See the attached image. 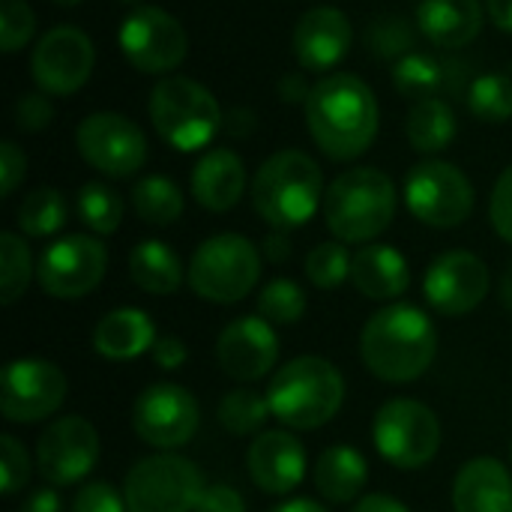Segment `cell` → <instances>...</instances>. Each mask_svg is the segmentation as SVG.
I'll list each match as a JSON object with an SVG mask.
<instances>
[{
  "label": "cell",
  "mask_w": 512,
  "mask_h": 512,
  "mask_svg": "<svg viewBox=\"0 0 512 512\" xmlns=\"http://www.w3.org/2000/svg\"><path fill=\"white\" fill-rule=\"evenodd\" d=\"M306 126L315 144L339 162L363 156L378 135V99L372 87L351 75H324L306 99Z\"/></svg>",
  "instance_id": "obj_1"
},
{
  "label": "cell",
  "mask_w": 512,
  "mask_h": 512,
  "mask_svg": "<svg viewBox=\"0 0 512 512\" xmlns=\"http://www.w3.org/2000/svg\"><path fill=\"white\" fill-rule=\"evenodd\" d=\"M438 354V330L432 318L411 303L378 309L360 333V357L366 369L387 384H411L429 372Z\"/></svg>",
  "instance_id": "obj_2"
},
{
  "label": "cell",
  "mask_w": 512,
  "mask_h": 512,
  "mask_svg": "<svg viewBox=\"0 0 512 512\" xmlns=\"http://www.w3.org/2000/svg\"><path fill=\"white\" fill-rule=\"evenodd\" d=\"M270 414L294 432H312L327 426L345 402L342 372L315 354L288 360L267 387Z\"/></svg>",
  "instance_id": "obj_3"
},
{
  "label": "cell",
  "mask_w": 512,
  "mask_h": 512,
  "mask_svg": "<svg viewBox=\"0 0 512 512\" xmlns=\"http://www.w3.org/2000/svg\"><path fill=\"white\" fill-rule=\"evenodd\" d=\"M324 192V174L303 150L273 153L252 177V207L279 231L306 225L324 204Z\"/></svg>",
  "instance_id": "obj_4"
},
{
  "label": "cell",
  "mask_w": 512,
  "mask_h": 512,
  "mask_svg": "<svg viewBox=\"0 0 512 512\" xmlns=\"http://www.w3.org/2000/svg\"><path fill=\"white\" fill-rule=\"evenodd\" d=\"M396 216V186L381 168H348L324 192V222L342 243H372Z\"/></svg>",
  "instance_id": "obj_5"
},
{
  "label": "cell",
  "mask_w": 512,
  "mask_h": 512,
  "mask_svg": "<svg viewBox=\"0 0 512 512\" xmlns=\"http://www.w3.org/2000/svg\"><path fill=\"white\" fill-rule=\"evenodd\" d=\"M150 120L159 138L180 153L207 147L225 123L216 96L186 75H165L150 90Z\"/></svg>",
  "instance_id": "obj_6"
},
{
  "label": "cell",
  "mask_w": 512,
  "mask_h": 512,
  "mask_svg": "<svg viewBox=\"0 0 512 512\" xmlns=\"http://www.w3.org/2000/svg\"><path fill=\"white\" fill-rule=\"evenodd\" d=\"M186 279L207 303H240L261 279V249L243 234H213L195 249Z\"/></svg>",
  "instance_id": "obj_7"
},
{
  "label": "cell",
  "mask_w": 512,
  "mask_h": 512,
  "mask_svg": "<svg viewBox=\"0 0 512 512\" xmlns=\"http://www.w3.org/2000/svg\"><path fill=\"white\" fill-rule=\"evenodd\" d=\"M372 441L384 462L399 471L426 468L441 450L438 414L417 399H390L378 408Z\"/></svg>",
  "instance_id": "obj_8"
},
{
  "label": "cell",
  "mask_w": 512,
  "mask_h": 512,
  "mask_svg": "<svg viewBox=\"0 0 512 512\" xmlns=\"http://www.w3.org/2000/svg\"><path fill=\"white\" fill-rule=\"evenodd\" d=\"M204 489V477L189 459L156 453L129 468L123 498L129 512H195Z\"/></svg>",
  "instance_id": "obj_9"
},
{
  "label": "cell",
  "mask_w": 512,
  "mask_h": 512,
  "mask_svg": "<svg viewBox=\"0 0 512 512\" xmlns=\"http://www.w3.org/2000/svg\"><path fill=\"white\" fill-rule=\"evenodd\" d=\"M405 204L429 228H456L474 210V186L462 168L441 159L417 162L405 177Z\"/></svg>",
  "instance_id": "obj_10"
},
{
  "label": "cell",
  "mask_w": 512,
  "mask_h": 512,
  "mask_svg": "<svg viewBox=\"0 0 512 512\" xmlns=\"http://www.w3.org/2000/svg\"><path fill=\"white\" fill-rule=\"evenodd\" d=\"M108 270V249L90 234H66L42 249L36 261V282L54 300L87 297Z\"/></svg>",
  "instance_id": "obj_11"
},
{
  "label": "cell",
  "mask_w": 512,
  "mask_h": 512,
  "mask_svg": "<svg viewBox=\"0 0 512 512\" xmlns=\"http://www.w3.org/2000/svg\"><path fill=\"white\" fill-rule=\"evenodd\" d=\"M117 42L126 60L144 75H168L189 51L183 24L159 6L132 9L117 30Z\"/></svg>",
  "instance_id": "obj_12"
},
{
  "label": "cell",
  "mask_w": 512,
  "mask_h": 512,
  "mask_svg": "<svg viewBox=\"0 0 512 512\" xmlns=\"http://www.w3.org/2000/svg\"><path fill=\"white\" fill-rule=\"evenodd\" d=\"M75 144L81 159L105 177H132L147 162V138L129 117L96 111L78 123Z\"/></svg>",
  "instance_id": "obj_13"
},
{
  "label": "cell",
  "mask_w": 512,
  "mask_h": 512,
  "mask_svg": "<svg viewBox=\"0 0 512 512\" xmlns=\"http://www.w3.org/2000/svg\"><path fill=\"white\" fill-rule=\"evenodd\" d=\"M63 399L66 375L60 372V366L39 357H21L3 366L0 411L9 423L27 426L48 420L54 411H60Z\"/></svg>",
  "instance_id": "obj_14"
},
{
  "label": "cell",
  "mask_w": 512,
  "mask_h": 512,
  "mask_svg": "<svg viewBox=\"0 0 512 512\" xmlns=\"http://www.w3.org/2000/svg\"><path fill=\"white\" fill-rule=\"evenodd\" d=\"M198 423H201L198 399L180 384H153L132 405L135 435L162 453L186 447L195 438Z\"/></svg>",
  "instance_id": "obj_15"
},
{
  "label": "cell",
  "mask_w": 512,
  "mask_h": 512,
  "mask_svg": "<svg viewBox=\"0 0 512 512\" xmlns=\"http://www.w3.org/2000/svg\"><path fill=\"white\" fill-rule=\"evenodd\" d=\"M96 63V51L90 36L81 27L60 24L51 27L33 48L30 69L33 81L48 96H72L78 93Z\"/></svg>",
  "instance_id": "obj_16"
},
{
  "label": "cell",
  "mask_w": 512,
  "mask_h": 512,
  "mask_svg": "<svg viewBox=\"0 0 512 512\" xmlns=\"http://www.w3.org/2000/svg\"><path fill=\"white\" fill-rule=\"evenodd\" d=\"M99 462V432L84 417H60L48 423L36 441V468L51 486L84 480Z\"/></svg>",
  "instance_id": "obj_17"
},
{
  "label": "cell",
  "mask_w": 512,
  "mask_h": 512,
  "mask_svg": "<svg viewBox=\"0 0 512 512\" xmlns=\"http://www.w3.org/2000/svg\"><path fill=\"white\" fill-rule=\"evenodd\" d=\"M489 267L480 255L453 249L438 255L423 279V294L429 306L441 315H468L489 294Z\"/></svg>",
  "instance_id": "obj_18"
},
{
  "label": "cell",
  "mask_w": 512,
  "mask_h": 512,
  "mask_svg": "<svg viewBox=\"0 0 512 512\" xmlns=\"http://www.w3.org/2000/svg\"><path fill=\"white\" fill-rule=\"evenodd\" d=\"M219 369L243 384L261 381L279 363V336L261 315H243L231 321L216 342Z\"/></svg>",
  "instance_id": "obj_19"
},
{
  "label": "cell",
  "mask_w": 512,
  "mask_h": 512,
  "mask_svg": "<svg viewBox=\"0 0 512 512\" xmlns=\"http://www.w3.org/2000/svg\"><path fill=\"white\" fill-rule=\"evenodd\" d=\"M351 42L354 27L336 6H315L294 27V57L306 72H330L345 60Z\"/></svg>",
  "instance_id": "obj_20"
},
{
  "label": "cell",
  "mask_w": 512,
  "mask_h": 512,
  "mask_svg": "<svg viewBox=\"0 0 512 512\" xmlns=\"http://www.w3.org/2000/svg\"><path fill=\"white\" fill-rule=\"evenodd\" d=\"M249 477L267 495H288L306 477V447L285 429L261 432L249 447Z\"/></svg>",
  "instance_id": "obj_21"
},
{
  "label": "cell",
  "mask_w": 512,
  "mask_h": 512,
  "mask_svg": "<svg viewBox=\"0 0 512 512\" xmlns=\"http://www.w3.org/2000/svg\"><path fill=\"white\" fill-rule=\"evenodd\" d=\"M456 512H512V474L504 462L477 456L462 465L453 480Z\"/></svg>",
  "instance_id": "obj_22"
},
{
  "label": "cell",
  "mask_w": 512,
  "mask_h": 512,
  "mask_svg": "<svg viewBox=\"0 0 512 512\" xmlns=\"http://www.w3.org/2000/svg\"><path fill=\"white\" fill-rule=\"evenodd\" d=\"M189 186H192V198L204 210L228 213L231 207L240 204V198L246 192L243 159L228 147H216L198 159V165L189 174Z\"/></svg>",
  "instance_id": "obj_23"
},
{
  "label": "cell",
  "mask_w": 512,
  "mask_h": 512,
  "mask_svg": "<svg viewBox=\"0 0 512 512\" xmlns=\"http://www.w3.org/2000/svg\"><path fill=\"white\" fill-rule=\"evenodd\" d=\"M351 282L363 297L375 303H387L408 291L411 267H408V258L396 246L369 243L351 261Z\"/></svg>",
  "instance_id": "obj_24"
},
{
  "label": "cell",
  "mask_w": 512,
  "mask_h": 512,
  "mask_svg": "<svg viewBox=\"0 0 512 512\" xmlns=\"http://www.w3.org/2000/svg\"><path fill=\"white\" fill-rule=\"evenodd\" d=\"M420 33L438 48H462L483 30L480 0H423L417 6Z\"/></svg>",
  "instance_id": "obj_25"
},
{
  "label": "cell",
  "mask_w": 512,
  "mask_h": 512,
  "mask_svg": "<svg viewBox=\"0 0 512 512\" xmlns=\"http://www.w3.org/2000/svg\"><path fill=\"white\" fill-rule=\"evenodd\" d=\"M156 345V327L147 312L123 306L102 315V321L93 330V348L105 360H135L144 351H153Z\"/></svg>",
  "instance_id": "obj_26"
},
{
  "label": "cell",
  "mask_w": 512,
  "mask_h": 512,
  "mask_svg": "<svg viewBox=\"0 0 512 512\" xmlns=\"http://www.w3.org/2000/svg\"><path fill=\"white\" fill-rule=\"evenodd\" d=\"M312 480H315L318 495L327 498L330 504H351L366 489L369 465L363 453L354 447H345V444L327 447L312 468Z\"/></svg>",
  "instance_id": "obj_27"
},
{
  "label": "cell",
  "mask_w": 512,
  "mask_h": 512,
  "mask_svg": "<svg viewBox=\"0 0 512 512\" xmlns=\"http://www.w3.org/2000/svg\"><path fill=\"white\" fill-rule=\"evenodd\" d=\"M459 66L426 51H411L393 66V84L408 99H432L459 87Z\"/></svg>",
  "instance_id": "obj_28"
},
{
  "label": "cell",
  "mask_w": 512,
  "mask_h": 512,
  "mask_svg": "<svg viewBox=\"0 0 512 512\" xmlns=\"http://www.w3.org/2000/svg\"><path fill=\"white\" fill-rule=\"evenodd\" d=\"M129 276L141 291L165 297V294H174L183 285L186 270H183L180 255L168 243L141 240L129 255Z\"/></svg>",
  "instance_id": "obj_29"
},
{
  "label": "cell",
  "mask_w": 512,
  "mask_h": 512,
  "mask_svg": "<svg viewBox=\"0 0 512 512\" xmlns=\"http://www.w3.org/2000/svg\"><path fill=\"white\" fill-rule=\"evenodd\" d=\"M405 132H408V141L417 153H441L453 144L459 123H456L453 108L441 96H432V99L414 102L408 123H405Z\"/></svg>",
  "instance_id": "obj_30"
},
{
  "label": "cell",
  "mask_w": 512,
  "mask_h": 512,
  "mask_svg": "<svg viewBox=\"0 0 512 512\" xmlns=\"http://www.w3.org/2000/svg\"><path fill=\"white\" fill-rule=\"evenodd\" d=\"M132 207H135L138 219H144L147 225L165 228L183 216L186 198L174 180H168L162 174H150L132 186Z\"/></svg>",
  "instance_id": "obj_31"
},
{
  "label": "cell",
  "mask_w": 512,
  "mask_h": 512,
  "mask_svg": "<svg viewBox=\"0 0 512 512\" xmlns=\"http://www.w3.org/2000/svg\"><path fill=\"white\" fill-rule=\"evenodd\" d=\"M69 207L60 189L54 186H39L30 195H24V201L18 204L15 222L27 237H51L66 225Z\"/></svg>",
  "instance_id": "obj_32"
},
{
  "label": "cell",
  "mask_w": 512,
  "mask_h": 512,
  "mask_svg": "<svg viewBox=\"0 0 512 512\" xmlns=\"http://www.w3.org/2000/svg\"><path fill=\"white\" fill-rule=\"evenodd\" d=\"M36 276L30 246L15 231L0 234V303L12 306L24 297L30 279Z\"/></svg>",
  "instance_id": "obj_33"
},
{
  "label": "cell",
  "mask_w": 512,
  "mask_h": 512,
  "mask_svg": "<svg viewBox=\"0 0 512 512\" xmlns=\"http://www.w3.org/2000/svg\"><path fill=\"white\" fill-rule=\"evenodd\" d=\"M78 219L93 231V234H114L123 222V198L108 186V183H84L75 198Z\"/></svg>",
  "instance_id": "obj_34"
},
{
  "label": "cell",
  "mask_w": 512,
  "mask_h": 512,
  "mask_svg": "<svg viewBox=\"0 0 512 512\" xmlns=\"http://www.w3.org/2000/svg\"><path fill=\"white\" fill-rule=\"evenodd\" d=\"M270 417V402L258 390H231L219 402V423L231 435H255Z\"/></svg>",
  "instance_id": "obj_35"
},
{
  "label": "cell",
  "mask_w": 512,
  "mask_h": 512,
  "mask_svg": "<svg viewBox=\"0 0 512 512\" xmlns=\"http://www.w3.org/2000/svg\"><path fill=\"white\" fill-rule=\"evenodd\" d=\"M468 108L477 120L507 123L512 117V78L504 72H489L474 78L468 87Z\"/></svg>",
  "instance_id": "obj_36"
},
{
  "label": "cell",
  "mask_w": 512,
  "mask_h": 512,
  "mask_svg": "<svg viewBox=\"0 0 512 512\" xmlns=\"http://www.w3.org/2000/svg\"><path fill=\"white\" fill-rule=\"evenodd\" d=\"M417 45V30L402 15H378L366 27V48L384 60H402Z\"/></svg>",
  "instance_id": "obj_37"
},
{
  "label": "cell",
  "mask_w": 512,
  "mask_h": 512,
  "mask_svg": "<svg viewBox=\"0 0 512 512\" xmlns=\"http://www.w3.org/2000/svg\"><path fill=\"white\" fill-rule=\"evenodd\" d=\"M258 312L273 327H291L306 315V294L294 279H273L258 294Z\"/></svg>",
  "instance_id": "obj_38"
},
{
  "label": "cell",
  "mask_w": 512,
  "mask_h": 512,
  "mask_svg": "<svg viewBox=\"0 0 512 512\" xmlns=\"http://www.w3.org/2000/svg\"><path fill=\"white\" fill-rule=\"evenodd\" d=\"M351 261L354 255H348L342 240H327L306 255V276L315 288L330 291L339 288L345 279H351Z\"/></svg>",
  "instance_id": "obj_39"
},
{
  "label": "cell",
  "mask_w": 512,
  "mask_h": 512,
  "mask_svg": "<svg viewBox=\"0 0 512 512\" xmlns=\"http://www.w3.org/2000/svg\"><path fill=\"white\" fill-rule=\"evenodd\" d=\"M36 30V15L24 0H0V51H21Z\"/></svg>",
  "instance_id": "obj_40"
},
{
  "label": "cell",
  "mask_w": 512,
  "mask_h": 512,
  "mask_svg": "<svg viewBox=\"0 0 512 512\" xmlns=\"http://www.w3.org/2000/svg\"><path fill=\"white\" fill-rule=\"evenodd\" d=\"M0 474H3V495H15L30 480V456L24 444L12 435L0 438Z\"/></svg>",
  "instance_id": "obj_41"
},
{
  "label": "cell",
  "mask_w": 512,
  "mask_h": 512,
  "mask_svg": "<svg viewBox=\"0 0 512 512\" xmlns=\"http://www.w3.org/2000/svg\"><path fill=\"white\" fill-rule=\"evenodd\" d=\"M72 512H129L126 510V498L105 480L87 483L75 492Z\"/></svg>",
  "instance_id": "obj_42"
},
{
  "label": "cell",
  "mask_w": 512,
  "mask_h": 512,
  "mask_svg": "<svg viewBox=\"0 0 512 512\" xmlns=\"http://www.w3.org/2000/svg\"><path fill=\"white\" fill-rule=\"evenodd\" d=\"M54 120V105L48 99V93L36 90V93H21L15 102V126L24 132H42L45 126H51Z\"/></svg>",
  "instance_id": "obj_43"
},
{
  "label": "cell",
  "mask_w": 512,
  "mask_h": 512,
  "mask_svg": "<svg viewBox=\"0 0 512 512\" xmlns=\"http://www.w3.org/2000/svg\"><path fill=\"white\" fill-rule=\"evenodd\" d=\"M489 219H492L495 234L512 246V165L504 168L501 177L495 180V189L489 198Z\"/></svg>",
  "instance_id": "obj_44"
},
{
  "label": "cell",
  "mask_w": 512,
  "mask_h": 512,
  "mask_svg": "<svg viewBox=\"0 0 512 512\" xmlns=\"http://www.w3.org/2000/svg\"><path fill=\"white\" fill-rule=\"evenodd\" d=\"M27 174V156L15 141L0 144V195L9 198Z\"/></svg>",
  "instance_id": "obj_45"
},
{
  "label": "cell",
  "mask_w": 512,
  "mask_h": 512,
  "mask_svg": "<svg viewBox=\"0 0 512 512\" xmlns=\"http://www.w3.org/2000/svg\"><path fill=\"white\" fill-rule=\"evenodd\" d=\"M195 512H246V501L240 498L237 489L219 483V486H207L204 489Z\"/></svg>",
  "instance_id": "obj_46"
},
{
  "label": "cell",
  "mask_w": 512,
  "mask_h": 512,
  "mask_svg": "<svg viewBox=\"0 0 512 512\" xmlns=\"http://www.w3.org/2000/svg\"><path fill=\"white\" fill-rule=\"evenodd\" d=\"M150 354H153V363L159 369H165V372H177L186 363V357H189V351H186V345H183L180 336H162V339H156V345H153Z\"/></svg>",
  "instance_id": "obj_47"
},
{
  "label": "cell",
  "mask_w": 512,
  "mask_h": 512,
  "mask_svg": "<svg viewBox=\"0 0 512 512\" xmlns=\"http://www.w3.org/2000/svg\"><path fill=\"white\" fill-rule=\"evenodd\" d=\"M312 87H315V84H309L303 72H288V75L279 78V99H282V102H303V105H306Z\"/></svg>",
  "instance_id": "obj_48"
},
{
  "label": "cell",
  "mask_w": 512,
  "mask_h": 512,
  "mask_svg": "<svg viewBox=\"0 0 512 512\" xmlns=\"http://www.w3.org/2000/svg\"><path fill=\"white\" fill-rule=\"evenodd\" d=\"M261 255L270 261V264H285L291 258V240H288V231H279L273 228L264 243H261Z\"/></svg>",
  "instance_id": "obj_49"
},
{
  "label": "cell",
  "mask_w": 512,
  "mask_h": 512,
  "mask_svg": "<svg viewBox=\"0 0 512 512\" xmlns=\"http://www.w3.org/2000/svg\"><path fill=\"white\" fill-rule=\"evenodd\" d=\"M354 512H411L399 498H393V495H363L360 501H357V507Z\"/></svg>",
  "instance_id": "obj_50"
},
{
  "label": "cell",
  "mask_w": 512,
  "mask_h": 512,
  "mask_svg": "<svg viewBox=\"0 0 512 512\" xmlns=\"http://www.w3.org/2000/svg\"><path fill=\"white\" fill-rule=\"evenodd\" d=\"M21 512H63V501L54 489H39L24 501Z\"/></svg>",
  "instance_id": "obj_51"
},
{
  "label": "cell",
  "mask_w": 512,
  "mask_h": 512,
  "mask_svg": "<svg viewBox=\"0 0 512 512\" xmlns=\"http://www.w3.org/2000/svg\"><path fill=\"white\" fill-rule=\"evenodd\" d=\"M231 135H249L252 129H255V114L249 111V108H234L228 117H225V123H222Z\"/></svg>",
  "instance_id": "obj_52"
},
{
  "label": "cell",
  "mask_w": 512,
  "mask_h": 512,
  "mask_svg": "<svg viewBox=\"0 0 512 512\" xmlns=\"http://www.w3.org/2000/svg\"><path fill=\"white\" fill-rule=\"evenodd\" d=\"M489 18L495 21V27L512 33V0H486Z\"/></svg>",
  "instance_id": "obj_53"
},
{
  "label": "cell",
  "mask_w": 512,
  "mask_h": 512,
  "mask_svg": "<svg viewBox=\"0 0 512 512\" xmlns=\"http://www.w3.org/2000/svg\"><path fill=\"white\" fill-rule=\"evenodd\" d=\"M270 512H330L324 504L312 501V498H291V501H282L276 504Z\"/></svg>",
  "instance_id": "obj_54"
},
{
  "label": "cell",
  "mask_w": 512,
  "mask_h": 512,
  "mask_svg": "<svg viewBox=\"0 0 512 512\" xmlns=\"http://www.w3.org/2000/svg\"><path fill=\"white\" fill-rule=\"evenodd\" d=\"M501 303L507 306V312L512 315V264L510 270L504 273V279H501Z\"/></svg>",
  "instance_id": "obj_55"
},
{
  "label": "cell",
  "mask_w": 512,
  "mask_h": 512,
  "mask_svg": "<svg viewBox=\"0 0 512 512\" xmlns=\"http://www.w3.org/2000/svg\"><path fill=\"white\" fill-rule=\"evenodd\" d=\"M51 3H57V6H66V9H69V6H78L81 0H51Z\"/></svg>",
  "instance_id": "obj_56"
},
{
  "label": "cell",
  "mask_w": 512,
  "mask_h": 512,
  "mask_svg": "<svg viewBox=\"0 0 512 512\" xmlns=\"http://www.w3.org/2000/svg\"><path fill=\"white\" fill-rule=\"evenodd\" d=\"M120 3H138V0H120Z\"/></svg>",
  "instance_id": "obj_57"
}]
</instances>
